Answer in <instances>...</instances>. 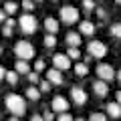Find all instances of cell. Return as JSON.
<instances>
[{
	"label": "cell",
	"mask_w": 121,
	"mask_h": 121,
	"mask_svg": "<svg viewBox=\"0 0 121 121\" xmlns=\"http://www.w3.org/2000/svg\"><path fill=\"white\" fill-rule=\"evenodd\" d=\"M6 107L14 117H20L26 113V101L16 93H10V95H6Z\"/></svg>",
	"instance_id": "cell-1"
},
{
	"label": "cell",
	"mask_w": 121,
	"mask_h": 121,
	"mask_svg": "<svg viewBox=\"0 0 121 121\" xmlns=\"http://www.w3.org/2000/svg\"><path fill=\"white\" fill-rule=\"evenodd\" d=\"M14 55L20 60H28V59L35 56V47H32L28 40H18V43L14 44Z\"/></svg>",
	"instance_id": "cell-2"
},
{
	"label": "cell",
	"mask_w": 121,
	"mask_h": 121,
	"mask_svg": "<svg viewBox=\"0 0 121 121\" xmlns=\"http://www.w3.org/2000/svg\"><path fill=\"white\" fill-rule=\"evenodd\" d=\"M18 22H20V28L24 35H35L36 28H39V22H36V18L32 14H22Z\"/></svg>",
	"instance_id": "cell-3"
},
{
	"label": "cell",
	"mask_w": 121,
	"mask_h": 121,
	"mask_svg": "<svg viewBox=\"0 0 121 121\" xmlns=\"http://www.w3.org/2000/svg\"><path fill=\"white\" fill-rule=\"evenodd\" d=\"M60 20L65 22V24H75V22L79 20V10L75 8V6H63L60 8Z\"/></svg>",
	"instance_id": "cell-4"
},
{
	"label": "cell",
	"mask_w": 121,
	"mask_h": 121,
	"mask_svg": "<svg viewBox=\"0 0 121 121\" xmlns=\"http://www.w3.org/2000/svg\"><path fill=\"white\" fill-rule=\"evenodd\" d=\"M87 48H89V56H95V59H103L107 55V47L99 40H91Z\"/></svg>",
	"instance_id": "cell-5"
},
{
	"label": "cell",
	"mask_w": 121,
	"mask_h": 121,
	"mask_svg": "<svg viewBox=\"0 0 121 121\" xmlns=\"http://www.w3.org/2000/svg\"><path fill=\"white\" fill-rule=\"evenodd\" d=\"M97 77H99V81H113V77H115V71H113L111 65H107V63H101V65H97Z\"/></svg>",
	"instance_id": "cell-6"
},
{
	"label": "cell",
	"mask_w": 121,
	"mask_h": 121,
	"mask_svg": "<svg viewBox=\"0 0 121 121\" xmlns=\"http://www.w3.org/2000/svg\"><path fill=\"white\" fill-rule=\"evenodd\" d=\"M52 63H55V69L56 71H67L71 69V59L67 55H63V52H56L55 56H52Z\"/></svg>",
	"instance_id": "cell-7"
},
{
	"label": "cell",
	"mask_w": 121,
	"mask_h": 121,
	"mask_svg": "<svg viewBox=\"0 0 121 121\" xmlns=\"http://www.w3.org/2000/svg\"><path fill=\"white\" fill-rule=\"evenodd\" d=\"M71 97H73L75 105H79V107L87 103V93L81 89V87H73V89H71Z\"/></svg>",
	"instance_id": "cell-8"
},
{
	"label": "cell",
	"mask_w": 121,
	"mask_h": 121,
	"mask_svg": "<svg viewBox=\"0 0 121 121\" xmlns=\"http://www.w3.org/2000/svg\"><path fill=\"white\" fill-rule=\"evenodd\" d=\"M52 109H55L56 113H67V109H69V101H67L63 95H56L55 99H52Z\"/></svg>",
	"instance_id": "cell-9"
},
{
	"label": "cell",
	"mask_w": 121,
	"mask_h": 121,
	"mask_svg": "<svg viewBox=\"0 0 121 121\" xmlns=\"http://www.w3.org/2000/svg\"><path fill=\"white\" fill-rule=\"evenodd\" d=\"M93 93H95L97 97H105V95L109 93L107 83H105V81H99V79H97V81L93 83Z\"/></svg>",
	"instance_id": "cell-10"
},
{
	"label": "cell",
	"mask_w": 121,
	"mask_h": 121,
	"mask_svg": "<svg viewBox=\"0 0 121 121\" xmlns=\"http://www.w3.org/2000/svg\"><path fill=\"white\" fill-rule=\"evenodd\" d=\"M47 81L51 83V85H60V83H63V75H60V71L48 69L47 71Z\"/></svg>",
	"instance_id": "cell-11"
},
{
	"label": "cell",
	"mask_w": 121,
	"mask_h": 121,
	"mask_svg": "<svg viewBox=\"0 0 121 121\" xmlns=\"http://www.w3.org/2000/svg\"><path fill=\"white\" fill-rule=\"evenodd\" d=\"M79 28H81V35H85V36H91L95 32V24L89 22V20H83L81 24H79Z\"/></svg>",
	"instance_id": "cell-12"
},
{
	"label": "cell",
	"mask_w": 121,
	"mask_h": 121,
	"mask_svg": "<svg viewBox=\"0 0 121 121\" xmlns=\"http://www.w3.org/2000/svg\"><path fill=\"white\" fill-rule=\"evenodd\" d=\"M107 115L113 117V119H119V117H121V105H117V103H107Z\"/></svg>",
	"instance_id": "cell-13"
},
{
	"label": "cell",
	"mask_w": 121,
	"mask_h": 121,
	"mask_svg": "<svg viewBox=\"0 0 121 121\" xmlns=\"http://www.w3.org/2000/svg\"><path fill=\"white\" fill-rule=\"evenodd\" d=\"M67 44H69L71 48H77L79 44H81V35H79V32H69V35H67Z\"/></svg>",
	"instance_id": "cell-14"
},
{
	"label": "cell",
	"mask_w": 121,
	"mask_h": 121,
	"mask_svg": "<svg viewBox=\"0 0 121 121\" xmlns=\"http://www.w3.org/2000/svg\"><path fill=\"white\" fill-rule=\"evenodd\" d=\"M44 28H47V35H55L56 30H59V22L55 18H47L44 20Z\"/></svg>",
	"instance_id": "cell-15"
},
{
	"label": "cell",
	"mask_w": 121,
	"mask_h": 121,
	"mask_svg": "<svg viewBox=\"0 0 121 121\" xmlns=\"http://www.w3.org/2000/svg\"><path fill=\"white\" fill-rule=\"evenodd\" d=\"M14 71H16V73H26V75H28V73H30V67H28V63H26V60H20V59H18Z\"/></svg>",
	"instance_id": "cell-16"
},
{
	"label": "cell",
	"mask_w": 121,
	"mask_h": 121,
	"mask_svg": "<svg viewBox=\"0 0 121 121\" xmlns=\"http://www.w3.org/2000/svg\"><path fill=\"white\" fill-rule=\"evenodd\" d=\"M26 97H28V99H32V101H36V99L40 97V91L36 89V87H32V85H30L28 89H26Z\"/></svg>",
	"instance_id": "cell-17"
},
{
	"label": "cell",
	"mask_w": 121,
	"mask_h": 121,
	"mask_svg": "<svg viewBox=\"0 0 121 121\" xmlns=\"http://www.w3.org/2000/svg\"><path fill=\"white\" fill-rule=\"evenodd\" d=\"M16 10H18L16 2H6V4H4V12H6V16H12V14H16Z\"/></svg>",
	"instance_id": "cell-18"
},
{
	"label": "cell",
	"mask_w": 121,
	"mask_h": 121,
	"mask_svg": "<svg viewBox=\"0 0 121 121\" xmlns=\"http://www.w3.org/2000/svg\"><path fill=\"white\" fill-rule=\"evenodd\" d=\"M75 73H77L79 77H85V75L89 73V69H87V63H77V65H75Z\"/></svg>",
	"instance_id": "cell-19"
},
{
	"label": "cell",
	"mask_w": 121,
	"mask_h": 121,
	"mask_svg": "<svg viewBox=\"0 0 121 121\" xmlns=\"http://www.w3.org/2000/svg\"><path fill=\"white\" fill-rule=\"evenodd\" d=\"M4 79L10 83V85H16V83H18V73H16V71H6Z\"/></svg>",
	"instance_id": "cell-20"
},
{
	"label": "cell",
	"mask_w": 121,
	"mask_h": 121,
	"mask_svg": "<svg viewBox=\"0 0 121 121\" xmlns=\"http://www.w3.org/2000/svg\"><path fill=\"white\" fill-rule=\"evenodd\" d=\"M55 44H56L55 35H47V36H44V47H47V48H52Z\"/></svg>",
	"instance_id": "cell-21"
},
{
	"label": "cell",
	"mask_w": 121,
	"mask_h": 121,
	"mask_svg": "<svg viewBox=\"0 0 121 121\" xmlns=\"http://www.w3.org/2000/svg\"><path fill=\"white\" fill-rule=\"evenodd\" d=\"M22 8L26 10V14H30L35 10V2H32V0H22Z\"/></svg>",
	"instance_id": "cell-22"
},
{
	"label": "cell",
	"mask_w": 121,
	"mask_h": 121,
	"mask_svg": "<svg viewBox=\"0 0 121 121\" xmlns=\"http://www.w3.org/2000/svg\"><path fill=\"white\" fill-rule=\"evenodd\" d=\"M67 56H69V59H81V51H79V48H69V51H67Z\"/></svg>",
	"instance_id": "cell-23"
},
{
	"label": "cell",
	"mask_w": 121,
	"mask_h": 121,
	"mask_svg": "<svg viewBox=\"0 0 121 121\" xmlns=\"http://www.w3.org/2000/svg\"><path fill=\"white\" fill-rule=\"evenodd\" d=\"M89 121H107V117L103 115V113H91V117H89Z\"/></svg>",
	"instance_id": "cell-24"
},
{
	"label": "cell",
	"mask_w": 121,
	"mask_h": 121,
	"mask_svg": "<svg viewBox=\"0 0 121 121\" xmlns=\"http://www.w3.org/2000/svg\"><path fill=\"white\" fill-rule=\"evenodd\" d=\"M39 91L40 93H48V91H51V83L48 81H40L39 83Z\"/></svg>",
	"instance_id": "cell-25"
},
{
	"label": "cell",
	"mask_w": 121,
	"mask_h": 121,
	"mask_svg": "<svg viewBox=\"0 0 121 121\" xmlns=\"http://www.w3.org/2000/svg\"><path fill=\"white\" fill-rule=\"evenodd\" d=\"M111 35L115 39H121V24H111Z\"/></svg>",
	"instance_id": "cell-26"
},
{
	"label": "cell",
	"mask_w": 121,
	"mask_h": 121,
	"mask_svg": "<svg viewBox=\"0 0 121 121\" xmlns=\"http://www.w3.org/2000/svg\"><path fill=\"white\" fill-rule=\"evenodd\" d=\"M28 81H30V85L35 87V85H39V83H40V79H39V75H36V73H28Z\"/></svg>",
	"instance_id": "cell-27"
},
{
	"label": "cell",
	"mask_w": 121,
	"mask_h": 121,
	"mask_svg": "<svg viewBox=\"0 0 121 121\" xmlns=\"http://www.w3.org/2000/svg\"><path fill=\"white\" fill-rule=\"evenodd\" d=\"M40 71H44V60H36L35 63V73H40Z\"/></svg>",
	"instance_id": "cell-28"
},
{
	"label": "cell",
	"mask_w": 121,
	"mask_h": 121,
	"mask_svg": "<svg viewBox=\"0 0 121 121\" xmlns=\"http://www.w3.org/2000/svg\"><path fill=\"white\" fill-rule=\"evenodd\" d=\"M83 8L85 10H93L95 8V2H93V0H83Z\"/></svg>",
	"instance_id": "cell-29"
},
{
	"label": "cell",
	"mask_w": 121,
	"mask_h": 121,
	"mask_svg": "<svg viewBox=\"0 0 121 121\" xmlns=\"http://www.w3.org/2000/svg\"><path fill=\"white\" fill-rule=\"evenodd\" d=\"M56 121H75V119H73V117L69 115V113H60V115H59V119H56Z\"/></svg>",
	"instance_id": "cell-30"
},
{
	"label": "cell",
	"mask_w": 121,
	"mask_h": 121,
	"mask_svg": "<svg viewBox=\"0 0 121 121\" xmlns=\"http://www.w3.org/2000/svg\"><path fill=\"white\" fill-rule=\"evenodd\" d=\"M43 119H44V121H52V119H55V115H52L51 111H44V115H43Z\"/></svg>",
	"instance_id": "cell-31"
},
{
	"label": "cell",
	"mask_w": 121,
	"mask_h": 121,
	"mask_svg": "<svg viewBox=\"0 0 121 121\" xmlns=\"http://www.w3.org/2000/svg\"><path fill=\"white\" fill-rule=\"evenodd\" d=\"M2 35H4V36H10V35H12V28H10V26H4V28H2Z\"/></svg>",
	"instance_id": "cell-32"
},
{
	"label": "cell",
	"mask_w": 121,
	"mask_h": 121,
	"mask_svg": "<svg viewBox=\"0 0 121 121\" xmlns=\"http://www.w3.org/2000/svg\"><path fill=\"white\" fill-rule=\"evenodd\" d=\"M14 24H16V22H14V20H12V18H6V22H4V26H10V28H12V26H14Z\"/></svg>",
	"instance_id": "cell-33"
},
{
	"label": "cell",
	"mask_w": 121,
	"mask_h": 121,
	"mask_svg": "<svg viewBox=\"0 0 121 121\" xmlns=\"http://www.w3.org/2000/svg\"><path fill=\"white\" fill-rule=\"evenodd\" d=\"M0 22H6V12L4 10H0Z\"/></svg>",
	"instance_id": "cell-34"
},
{
	"label": "cell",
	"mask_w": 121,
	"mask_h": 121,
	"mask_svg": "<svg viewBox=\"0 0 121 121\" xmlns=\"http://www.w3.org/2000/svg\"><path fill=\"white\" fill-rule=\"evenodd\" d=\"M30 121H44V119H43V115H32V119H30Z\"/></svg>",
	"instance_id": "cell-35"
},
{
	"label": "cell",
	"mask_w": 121,
	"mask_h": 121,
	"mask_svg": "<svg viewBox=\"0 0 121 121\" xmlns=\"http://www.w3.org/2000/svg\"><path fill=\"white\" fill-rule=\"evenodd\" d=\"M4 75H6V69H4V67H0V81L4 79Z\"/></svg>",
	"instance_id": "cell-36"
},
{
	"label": "cell",
	"mask_w": 121,
	"mask_h": 121,
	"mask_svg": "<svg viewBox=\"0 0 121 121\" xmlns=\"http://www.w3.org/2000/svg\"><path fill=\"white\" fill-rule=\"evenodd\" d=\"M115 97H117V105H121V91H117V95H115Z\"/></svg>",
	"instance_id": "cell-37"
},
{
	"label": "cell",
	"mask_w": 121,
	"mask_h": 121,
	"mask_svg": "<svg viewBox=\"0 0 121 121\" xmlns=\"http://www.w3.org/2000/svg\"><path fill=\"white\" fill-rule=\"evenodd\" d=\"M117 75V79H119V83H121V71H119V73H115Z\"/></svg>",
	"instance_id": "cell-38"
},
{
	"label": "cell",
	"mask_w": 121,
	"mask_h": 121,
	"mask_svg": "<svg viewBox=\"0 0 121 121\" xmlns=\"http://www.w3.org/2000/svg\"><path fill=\"white\" fill-rule=\"evenodd\" d=\"M8 121H18V117H10V119Z\"/></svg>",
	"instance_id": "cell-39"
},
{
	"label": "cell",
	"mask_w": 121,
	"mask_h": 121,
	"mask_svg": "<svg viewBox=\"0 0 121 121\" xmlns=\"http://www.w3.org/2000/svg\"><path fill=\"white\" fill-rule=\"evenodd\" d=\"M75 121H87V119H83V117H79V119H75Z\"/></svg>",
	"instance_id": "cell-40"
},
{
	"label": "cell",
	"mask_w": 121,
	"mask_h": 121,
	"mask_svg": "<svg viewBox=\"0 0 121 121\" xmlns=\"http://www.w3.org/2000/svg\"><path fill=\"white\" fill-rule=\"evenodd\" d=\"M0 55H2V44H0Z\"/></svg>",
	"instance_id": "cell-41"
},
{
	"label": "cell",
	"mask_w": 121,
	"mask_h": 121,
	"mask_svg": "<svg viewBox=\"0 0 121 121\" xmlns=\"http://www.w3.org/2000/svg\"><path fill=\"white\" fill-rule=\"evenodd\" d=\"M115 2H117V4H121V0H115Z\"/></svg>",
	"instance_id": "cell-42"
},
{
	"label": "cell",
	"mask_w": 121,
	"mask_h": 121,
	"mask_svg": "<svg viewBox=\"0 0 121 121\" xmlns=\"http://www.w3.org/2000/svg\"><path fill=\"white\" fill-rule=\"evenodd\" d=\"M32 2H35V0H32ZM36 2H39V0H36Z\"/></svg>",
	"instance_id": "cell-43"
},
{
	"label": "cell",
	"mask_w": 121,
	"mask_h": 121,
	"mask_svg": "<svg viewBox=\"0 0 121 121\" xmlns=\"http://www.w3.org/2000/svg\"><path fill=\"white\" fill-rule=\"evenodd\" d=\"M52 2H56V0H52Z\"/></svg>",
	"instance_id": "cell-44"
}]
</instances>
